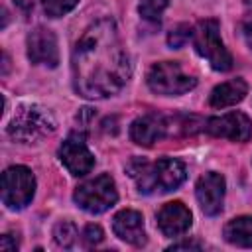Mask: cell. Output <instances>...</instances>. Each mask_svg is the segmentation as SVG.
Returning a JSON list of instances; mask_svg holds the SVG:
<instances>
[{"label":"cell","mask_w":252,"mask_h":252,"mask_svg":"<svg viewBox=\"0 0 252 252\" xmlns=\"http://www.w3.org/2000/svg\"><path fill=\"white\" fill-rule=\"evenodd\" d=\"M205 130L215 138H226L230 142H248L252 138V120L238 110L211 116L205 124Z\"/></svg>","instance_id":"8"},{"label":"cell","mask_w":252,"mask_h":252,"mask_svg":"<svg viewBox=\"0 0 252 252\" xmlns=\"http://www.w3.org/2000/svg\"><path fill=\"white\" fill-rule=\"evenodd\" d=\"M37 2H43V0H14V4H16L20 10H24V12H32Z\"/></svg>","instance_id":"24"},{"label":"cell","mask_w":252,"mask_h":252,"mask_svg":"<svg viewBox=\"0 0 252 252\" xmlns=\"http://www.w3.org/2000/svg\"><path fill=\"white\" fill-rule=\"evenodd\" d=\"M167 4H169V0H140L138 12L144 20L158 24L161 20V14L167 8Z\"/></svg>","instance_id":"18"},{"label":"cell","mask_w":252,"mask_h":252,"mask_svg":"<svg viewBox=\"0 0 252 252\" xmlns=\"http://www.w3.org/2000/svg\"><path fill=\"white\" fill-rule=\"evenodd\" d=\"M8 63H10V61H8V55L4 53V75H6V71H8Z\"/></svg>","instance_id":"26"},{"label":"cell","mask_w":252,"mask_h":252,"mask_svg":"<svg viewBox=\"0 0 252 252\" xmlns=\"http://www.w3.org/2000/svg\"><path fill=\"white\" fill-rule=\"evenodd\" d=\"M191 41H193L195 51L203 59H207L215 71H230L232 69V55L228 53V49L224 47V43L220 39L217 20H213V18L201 20L193 28Z\"/></svg>","instance_id":"4"},{"label":"cell","mask_w":252,"mask_h":252,"mask_svg":"<svg viewBox=\"0 0 252 252\" xmlns=\"http://www.w3.org/2000/svg\"><path fill=\"white\" fill-rule=\"evenodd\" d=\"M169 250H201V244L195 242V240H183V242L171 244Z\"/></svg>","instance_id":"23"},{"label":"cell","mask_w":252,"mask_h":252,"mask_svg":"<svg viewBox=\"0 0 252 252\" xmlns=\"http://www.w3.org/2000/svg\"><path fill=\"white\" fill-rule=\"evenodd\" d=\"M73 201L77 203L79 209H83L91 215H100V213L108 211L118 201L116 183L108 173H100V175L81 183L73 193Z\"/></svg>","instance_id":"6"},{"label":"cell","mask_w":252,"mask_h":252,"mask_svg":"<svg viewBox=\"0 0 252 252\" xmlns=\"http://www.w3.org/2000/svg\"><path fill=\"white\" fill-rule=\"evenodd\" d=\"M191 35H193V28L189 24H179V26H175L167 33V45L173 47V49H177V47L185 45L191 39Z\"/></svg>","instance_id":"20"},{"label":"cell","mask_w":252,"mask_h":252,"mask_svg":"<svg viewBox=\"0 0 252 252\" xmlns=\"http://www.w3.org/2000/svg\"><path fill=\"white\" fill-rule=\"evenodd\" d=\"M59 159L65 169L75 177L87 175L94 167V156L91 154L81 134H71L63 140V144L59 146Z\"/></svg>","instance_id":"9"},{"label":"cell","mask_w":252,"mask_h":252,"mask_svg":"<svg viewBox=\"0 0 252 252\" xmlns=\"http://www.w3.org/2000/svg\"><path fill=\"white\" fill-rule=\"evenodd\" d=\"M73 85L85 98H106L116 94L130 79V59L110 18L93 22L75 43Z\"/></svg>","instance_id":"1"},{"label":"cell","mask_w":252,"mask_h":252,"mask_svg":"<svg viewBox=\"0 0 252 252\" xmlns=\"http://www.w3.org/2000/svg\"><path fill=\"white\" fill-rule=\"evenodd\" d=\"M53 238L61 248H71L77 240V226L71 220H59L53 228Z\"/></svg>","instance_id":"17"},{"label":"cell","mask_w":252,"mask_h":252,"mask_svg":"<svg viewBox=\"0 0 252 252\" xmlns=\"http://www.w3.org/2000/svg\"><path fill=\"white\" fill-rule=\"evenodd\" d=\"M242 33H244V39H246L248 47L252 49V22H246V24L242 26Z\"/></svg>","instance_id":"25"},{"label":"cell","mask_w":252,"mask_h":252,"mask_svg":"<svg viewBox=\"0 0 252 252\" xmlns=\"http://www.w3.org/2000/svg\"><path fill=\"white\" fill-rule=\"evenodd\" d=\"M112 230L120 240L132 246H144L148 242L146 230H144V217L134 209L118 211L112 219Z\"/></svg>","instance_id":"13"},{"label":"cell","mask_w":252,"mask_h":252,"mask_svg":"<svg viewBox=\"0 0 252 252\" xmlns=\"http://www.w3.org/2000/svg\"><path fill=\"white\" fill-rule=\"evenodd\" d=\"M146 83L156 94L177 96V94H183V93L195 89L197 79H195V75L187 73L181 67V63L161 61V63H154L150 67V71L146 75Z\"/></svg>","instance_id":"5"},{"label":"cell","mask_w":252,"mask_h":252,"mask_svg":"<svg viewBox=\"0 0 252 252\" xmlns=\"http://www.w3.org/2000/svg\"><path fill=\"white\" fill-rule=\"evenodd\" d=\"M18 240H12V234H2L0 238V250L2 252H16Z\"/></svg>","instance_id":"22"},{"label":"cell","mask_w":252,"mask_h":252,"mask_svg":"<svg viewBox=\"0 0 252 252\" xmlns=\"http://www.w3.org/2000/svg\"><path fill=\"white\" fill-rule=\"evenodd\" d=\"M35 193V177L26 165H12L2 173V203L20 211L28 207Z\"/></svg>","instance_id":"7"},{"label":"cell","mask_w":252,"mask_h":252,"mask_svg":"<svg viewBox=\"0 0 252 252\" xmlns=\"http://www.w3.org/2000/svg\"><path fill=\"white\" fill-rule=\"evenodd\" d=\"M55 130L53 116L39 104H22L14 112L10 124L6 126L8 136L14 142L32 144L41 140L43 136L51 134Z\"/></svg>","instance_id":"3"},{"label":"cell","mask_w":252,"mask_h":252,"mask_svg":"<svg viewBox=\"0 0 252 252\" xmlns=\"http://www.w3.org/2000/svg\"><path fill=\"white\" fill-rule=\"evenodd\" d=\"M126 169L130 177L136 181L138 191L146 195L169 193L177 189L187 177L185 165L173 158H161L158 161L134 159Z\"/></svg>","instance_id":"2"},{"label":"cell","mask_w":252,"mask_h":252,"mask_svg":"<svg viewBox=\"0 0 252 252\" xmlns=\"http://www.w3.org/2000/svg\"><path fill=\"white\" fill-rule=\"evenodd\" d=\"M193 217L191 211L181 203V201H171L165 203L158 211V228L161 230L163 236H181L191 228Z\"/></svg>","instance_id":"12"},{"label":"cell","mask_w":252,"mask_h":252,"mask_svg":"<svg viewBox=\"0 0 252 252\" xmlns=\"http://www.w3.org/2000/svg\"><path fill=\"white\" fill-rule=\"evenodd\" d=\"M79 4V0H43V14L47 18H61L65 14H69L75 6Z\"/></svg>","instance_id":"19"},{"label":"cell","mask_w":252,"mask_h":252,"mask_svg":"<svg viewBox=\"0 0 252 252\" xmlns=\"http://www.w3.org/2000/svg\"><path fill=\"white\" fill-rule=\"evenodd\" d=\"M224 177L217 171H207L205 175L199 177L195 185V195L201 205V211L209 217H215L222 211V201H224Z\"/></svg>","instance_id":"11"},{"label":"cell","mask_w":252,"mask_h":252,"mask_svg":"<svg viewBox=\"0 0 252 252\" xmlns=\"http://www.w3.org/2000/svg\"><path fill=\"white\" fill-rule=\"evenodd\" d=\"M104 232L98 224H87L85 232H83V240L87 242V246H96L98 242H102Z\"/></svg>","instance_id":"21"},{"label":"cell","mask_w":252,"mask_h":252,"mask_svg":"<svg viewBox=\"0 0 252 252\" xmlns=\"http://www.w3.org/2000/svg\"><path fill=\"white\" fill-rule=\"evenodd\" d=\"M248 94V85L244 79H232L226 83L217 85L211 91L209 96V104L213 108H226V106H234L238 104L244 96Z\"/></svg>","instance_id":"15"},{"label":"cell","mask_w":252,"mask_h":252,"mask_svg":"<svg viewBox=\"0 0 252 252\" xmlns=\"http://www.w3.org/2000/svg\"><path fill=\"white\" fill-rule=\"evenodd\" d=\"M28 57L33 65H49L57 67L59 63V47L57 37L51 30L37 26L28 33Z\"/></svg>","instance_id":"10"},{"label":"cell","mask_w":252,"mask_h":252,"mask_svg":"<svg viewBox=\"0 0 252 252\" xmlns=\"http://www.w3.org/2000/svg\"><path fill=\"white\" fill-rule=\"evenodd\" d=\"M167 134V122L159 114H146L142 118H136L130 126V138L138 146H154L158 140L165 138Z\"/></svg>","instance_id":"14"},{"label":"cell","mask_w":252,"mask_h":252,"mask_svg":"<svg viewBox=\"0 0 252 252\" xmlns=\"http://www.w3.org/2000/svg\"><path fill=\"white\" fill-rule=\"evenodd\" d=\"M224 240L232 246L252 248V217H236L224 224Z\"/></svg>","instance_id":"16"}]
</instances>
